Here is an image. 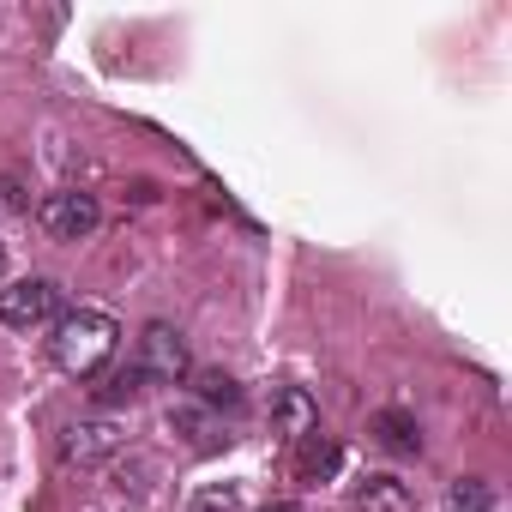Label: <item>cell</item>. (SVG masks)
<instances>
[{"mask_svg":"<svg viewBox=\"0 0 512 512\" xmlns=\"http://www.w3.org/2000/svg\"><path fill=\"white\" fill-rule=\"evenodd\" d=\"M115 350H121V326L103 308H67L49 326V356L67 380H97Z\"/></svg>","mask_w":512,"mask_h":512,"instance_id":"cell-1","label":"cell"},{"mask_svg":"<svg viewBox=\"0 0 512 512\" xmlns=\"http://www.w3.org/2000/svg\"><path fill=\"white\" fill-rule=\"evenodd\" d=\"M127 380L133 386H181L187 380V344H181V332L175 326H145L139 332V350H133V362H127Z\"/></svg>","mask_w":512,"mask_h":512,"instance_id":"cell-2","label":"cell"},{"mask_svg":"<svg viewBox=\"0 0 512 512\" xmlns=\"http://www.w3.org/2000/svg\"><path fill=\"white\" fill-rule=\"evenodd\" d=\"M61 284L49 278H19L0 290V326H13V332H49L61 320Z\"/></svg>","mask_w":512,"mask_h":512,"instance_id":"cell-3","label":"cell"},{"mask_svg":"<svg viewBox=\"0 0 512 512\" xmlns=\"http://www.w3.org/2000/svg\"><path fill=\"white\" fill-rule=\"evenodd\" d=\"M37 223H43L55 241H85V235L103 223V205H97L91 193H79V187H61V193H49V199L37 205Z\"/></svg>","mask_w":512,"mask_h":512,"instance_id":"cell-4","label":"cell"},{"mask_svg":"<svg viewBox=\"0 0 512 512\" xmlns=\"http://www.w3.org/2000/svg\"><path fill=\"white\" fill-rule=\"evenodd\" d=\"M121 440H127V428H121L115 416H91V422H73V428H67L61 458H67V464H97V458L121 452Z\"/></svg>","mask_w":512,"mask_h":512,"instance_id":"cell-5","label":"cell"},{"mask_svg":"<svg viewBox=\"0 0 512 512\" xmlns=\"http://www.w3.org/2000/svg\"><path fill=\"white\" fill-rule=\"evenodd\" d=\"M446 512H506V494L488 476H458L446 488Z\"/></svg>","mask_w":512,"mask_h":512,"instance_id":"cell-6","label":"cell"},{"mask_svg":"<svg viewBox=\"0 0 512 512\" xmlns=\"http://www.w3.org/2000/svg\"><path fill=\"white\" fill-rule=\"evenodd\" d=\"M181 512H235V482H205V488H193Z\"/></svg>","mask_w":512,"mask_h":512,"instance_id":"cell-7","label":"cell"},{"mask_svg":"<svg viewBox=\"0 0 512 512\" xmlns=\"http://www.w3.org/2000/svg\"><path fill=\"white\" fill-rule=\"evenodd\" d=\"M308 452H302V476H320V470H338V446L332 440H320V428L302 440Z\"/></svg>","mask_w":512,"mask_h":512,"instance_id":"cell-8","label":"cell"},{"mask_svg":"<svg viewBox=\"0 0 512 512\" xmlns=\"http://www.w3.org/2000/svg\"><path fill=\"white\" fill-rule=\"evenodd\" d=\"M362 506H374V512H392V506H404V488H398L392 476H380V488H362Z\"/></svg>","mask_w":512,"mask_h":512,"instance_id":"cell-9","label":"cell"},{"mask_svg":"<svg viewBox=\"0 0 512 512\" xmlns=\"http://www.w3.org/2000/svg\"><path fill=\"white\" fill-rule=\"evenodd\" d=\"M380 428H386V446H398V452H416V446H422L404 416H380Z\"/></svg>","mask_w":512,"mask_h":512,"instance_id":"cell-10","label":"cell"},{"mask_svg":"<svg viewBox=\"0 0 512 512\" xmlns=\"http://www.w3.org/2000/svg\"><path fill=\"white\" fill-rule=\"evenodd\" d=\"M260 512H302L296 500H272V506H260Z\"/></svg>","mask_w":512,"mask_h":512,"instance_id":"cell-11","label":"cell"},{"mask_svg":"<svg viewBox=\"0 0 512 512\" xmlns=\"http://www.w3.org/2000/svg\"><path fill=\"white\" fill-rule=\"evenodd\" d=\"M0 284H7V247H0Z\"/></svg>","mask_w":512,"mask_h":512,"instance_id":"cell-12","label":"cell"}]
</instances>
